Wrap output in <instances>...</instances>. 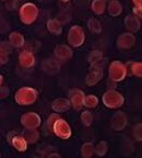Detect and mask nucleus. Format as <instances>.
Masks as SVG:
<instances>
[{"label":"nucleus","mask_w":142,"mask_h":158,"mask_svg":"<svg viewBox=\"0 0 142 158\" xmlns=\"http://www.w3.org/2000/svg\"><path fill=\"white\" fill-rule=\"evenodd\" d=\"M103 58V53L101 51H92L91 53H89L88 55V62L91 65H95L96 63H98L101 59Z\"/></svg>","instance_id":"obj_27"},{"label":"nucleus","mask_w":142,"mask_h":158,"mask_svg":"<svg viewBox=\"0 0 142 158\" xmlns=\"http://www.w3.org/2000/svg\"><path fill=\"white\" fill-rule=\"evenodd\" d=\"M107 151H108V144L104 141L100 142L97 145L94 146V154H96L97 156H105Z\"/></svg>","instance_id":"obj_28"},{"label":"nucleus","mask_w":142,"mask_h":158,"mask_svg":"<svg viewBox=\"0 0 142 158\" xmlns=\"http://www.w3.org/2000/svg\"><path fill=\"white\" fill-rule=\"evenodd\" d=\"M46 27L49 33H52L54 35H60L62 33V24L57 19L48 20L46 23Z\"/></svg>","instance_id":"obj_20"},{"label":"nucleus","mask_w":142,"mask_h":158,"mask_svg":"<svg viewBox=\"0 0 142 158\" xmlns=\"http://www.w3.org/2000/svg\"><path fill=\"white\" fill-rule=\"evenodd\" d=\"M41 123H42L41 116L35 112H27L21 118V124L25 128H37L41 126Z\"/></svg>","instance_id":"obj_8"},{"label":"nucleus","mask_w":142,"mask_h":158,"mask_svg":"<svg viewBox=\"0 0 142 158\" xmlns=\"http://www.w3.org/2000/svg\"><path fill=\"white\" fill-rule=\"evenodd\" d=\"M10 53H11V45L9 43L0 42V63L2 65L8 63Z\"/></svg>","instance_id":"obj_22"},{"label":"nucleus","mask_w":142,"mask_h":158,"mask_svg":"<svg viewBox=\"0 0 142 158\" xmlns=\"http://www.w3.org/2000/svg\"><path fill=\"white\" fill-rule=\"evenodd\" d=\"M2 1H6V0H2Z\"/></svg>","instance_id":"obj_41"},{"label":"nucleus","mask_w":142,"mask_h":158,"mask_svg":"<svg viewBox=\"0 0 142 158\" xmlns=\"http://www.w3.org/2000/svg\"><path fill=\"white\" fill-rule=\"evenodd\" d=\"M88 27L92 33L100 34L102 32V24L95 18H91V19L88 20Z\"/></svg>","instance_id":"obj_24"},{"label":"nucleus","mask_w":142,"mask_h":158,"mask_svg":"<svg viewBox=\"0 0 142 158\" xmlns=\"http://www.w3.org/2000/svg\"><path fill=\"white\" fill-rule=\"evenodd\" d=\"M19 62L20 65L24 68H31L35 65V57L32 52L24 51V52L20 53L19 55Z\"/></svg>","instance_id":"obj_17"},{"label":"nucleus","mask_w":142,"mask_h":158,"mask_svg":"<svg viewBox=\"0 0 142 158\" xmlns=\"http://www.w3.org/2000/svg\"><path fill=\"white\" fill-rule=\"evenodd\" d=\"M2 82H3V77H2V75H0V86L2 85Z\"/></svg>","instance_id":"obj_36"},{"label":"nucleus","mask_w":142,"mask_h":158,"mask_svg":"<svg viewBox=\"0 0 142 158\" xmlns=\"http://www.w3.org/2000/svg\"><path fill=\"white\" fill-rule=\"evenodd\" d=\"M103 1H105V2H107V1H109V0H103Z\"/></svg>","instance_id":"obj_38"},{"label":"nucleus","mask_w":142,"mask_h":158,"mask_svg":"<svg viewBox=\"0 0 142 158\" xmlns=\"http://www.w3.org/2000/svg\"><path fill=\"white\" fill-rule=\"evenodd\" d=\"M132 2L135 5V7L142 8V0H132Z\"/></svg>","instance_id":"obj_34"},{"label":"nucleus","mask_w":142,"mask_h":158,"mask_svg":"<svg viewBox=\"0 0 142 158\" xmlns=\"http://www.w3.org/2000/svg\"><path fill=\"white\" fill-rule=\"evenodd\" d=\"M48 157L49 158H52V157H60V155H59V154L58 153H53V154H49V155H48Z\"/></svg>","instance_id":"obj_35"},{"label":"nucleus","mask_w":142,"mask_h":158,"mask_svg":"<svg viewBox=\"0 0 142 158\" xmlns=\"http://www.w3.org/2000/svg\"><path fill=\"white\" fill-rule=\"evenodd\" d=\"M71 108V103L69 99L67 98H58L54 100L52 103V109L57 113H61V112L68 111Z\"/></svg>","instance_id":"obj_16"},{"label":"nucleus","mask_w":142,"mask_h":158,"mask_svg":"<svg viewBox=\"0 0 142 158\" xmlns=\"http://www.w3.org/2000/svg\"><path fill=\"white\" fill-rule=\"evenodd\" d=\"M98 104V98L94 94H89V96H84L83 99V106L89 109L95 108Z\"/></svg>","instance_id":"obj_26"},{"label":"nucleus","mask_w":142,"mask_h":158,"mask_svg":"<svg viewBox=\"0 0 142 158\" xmlns=\"http://www.w3.org/2000/svg\"><path fill=\"white\" fill-rule=\"evenodd\" d=\"M62 1H64V2H68L69 0H62Z\"/></svg>","instance_id":"obj_37"},{"label":"nucleus","mask_w":142,"mask_h":158,"mask_svg":"<svg viewBox=\"0 0 142 158\" xmlns=\"http://www.w3.org/2000/svg\"><path fill=\"white\" fill-rule=\"evenodd\" d=\"M85 41V33L79 25L71 27L68 32V44L72 47H80Z\"/></svg>","instance_id":"obj_5"},{"label":"nucleus","mask_w":142,"mask_h":158,"mask_svg":"<svg viewBox=\"0 0 142 158\" xmlns=\"http://www.w3.org/2000/svg\"><path fill=\"white\" fill-rule=\"evenodd\" d=\"M102 78H103V68L92 66L90 73H89L85 78V84L88 85V86H94V85L97 84Z\"/></svg>","instance_id":"obj_13"},{"label":"nucleus","mask_w":142,"mask_h":158,"mask_svg":"<svg viewBox=\"0 0 142 158\" xmlns=\"http://www.w3.org/2000/svg\"><path fill=\"white\" fill-rule=\"evenodd\" d=\"M54 55L58 60H68V59H70L72 57L73 52H72V49H71V47L69 45L61 44L55 47Z\"/></svg>","instance_id":"obj_12"},{"label":"nucleus","mask_w":142,"mask_h":158,"mask_svg":"<svg viewBox=\"0 0 142 158\" xmlns=\"http://www.w3.org/2000/svg\"><path fill=\"white\" fill-rule=\"evenodd\" d=\"M128 74V69L124 63L119 62V60H114L112 62V64L109 65L108 68V77L109 79L114 80L116 82L123 81L126 78Z\"/></svg>","instance_id":"obj_2"},{"label":"nucleus","mask_w":142,"mask_h":158,"mask_svg":"<svg viewBox=\"0 0 142 158\" xmlns=\"http://www.w3.org/2000/svg\"><path fill=\"white\" fill-rule=\"evenodd\" d=\"M141 22L140 19L136 15H128L125 18V27L130 33H137L140 30Z\"/></svg>","instance_id":"obj_15"},{"label":"nucleus","mask_w":142,"mask_h":158,"mask_svg":"<svg viewBox=\"0 0 142 158\" xmlns=\"http://www.w3.org/2000/svg\"><path fill=\"white\" fill-rule=\"evenodd\" d=\"M94 155V145L92 143H84L81 147V156L83 158H91Z\"/></svg>","instance_id":"obj_25"},{"label":"nucleus","mask_w":142,"mask_h":158,"mask_svg":"<svg viewBox=\"0 0 142 158\" xmlns=\"http://www.w3.org/2000/svg\"><path fill=\"white\" fill-rule=\"evenodd\" d=\"M0 157H1V153H0Z\"/></svg>","instance_id":"obj_40"},{"label":"nucleus","mask_w":142,"mask_h":158,"mask_svg":"<svg viewBox=\"0 0 142 158\" xmlns=\"http://www.w3.org/2000/svg\"><path fill=\"white\" fill-rule=\"evenodd\" d=\"M42 68L47 75H55L60 70V64L58 59L47 58L42 63Z\"/></svg>","instance_id":"obj_14"},{"label":"nucleus","mask_w":142,"mask_h":158,"mask_svg":"<svg viewBox=\"0 0 142 158\" xmlns=\"http://www.w3.org/2000/svg\"><path fill=\"white\" fill-rule=\"evenodd\" d=\"M128 123V118L126 115L125 112L118 111L112 116L110 118V126L115 131H123L124 128L127 126Z\"/></svg>","instance_id":"obj_9"},{"label":"nucleus","mask_w":142,"mask_h":158,"mask_svg":"<svg viewBox=\"0 0 142 158\" xmlns=\"http://www.w3.org/2000/svg\"><path fill=\"white\" fill-rule=\"evenodd\" d=\"M38 17V9L34 3L27 2L20 9V19L24 24H32Z\"/></svg>","instance_id":"obj_4"},{"label":"nucleus","mask_w":142,"mask_h":158,"mask_svg":"<svg viewBox=\"0 0 142 158\" xmlns=\"http://www.w3.org/2000/svg\"><path fill=\"white\" fill-rule=\"evenodd\" d=\"M125 102L123 94L116 91L115 89H109L103 94V103L109 109L120 108Z\"/></svg>","instance_id":"obj_3"},{"label":"nucleus","mask_w":142,"mask_h":158,"mask_svg":"<svg viewBox=\"0 0 142 158\" xmlns=\"http://www.w3.org/2000/svg\"><path fill=\"white\" fill-rule=\"evenodd\" d=\"M131 74L133 76L138 77V78H141L142 77V63L138 62V63H132L131 64Z\"/></svg>","instance_id":"obj_30"},{"label":"nucleus","mask_w":142,"mask_h":158,"mask_svg":"<svg viewBox=\"0 0 142 158\" xmlns=\"http://www.w3.org/2000/svg\"><path fill=\"white\" fill-rule=\"evenodd\" d=\"M91 7H92V10L95 15H103L106 10V2L103 0H93Z\"/></svg>","instance_id":"obj_23"},{"label":"nucleus","mask_w":142,"mask_h":158,"mask_svg":"<svg viewBox=\"0 0 142 158\" xmlns=\"http://www.w3.org/2000/svg\"><path fill=\"white\" fill-rule=\"evenodd\" d=\"M136 44V36L133 33L126 32L120 34L117 39V46L120 49H129Z\"/></svg>","instance_id":"obj_10"},{"label":"nucleus","mask_w":142,"mask_h":158,"mask_svg":"<svg viewBox=\"0 0 142 158\" xmlns=\"http://www.w3.org/2000/svg\"><path fill=\"white\" fill-rule=\"evenodd\" d=\"M1 66H2V64H1V63H0V67H1Z\"/></svg>","instance_id":"obj_39"},{"label":"nucleus","mask_w":142,"mask_h":158,"mask_svg":"<svg viewBox=\"0 0 142 158\" xmlns=\"http://www.w3.org/2000/svg\"><path fill=\"white\" fill-rule=\"evenodd\" d=\"M106 9L112 17H118L123 13V6L118 0H109V3L106 7Z\"/></svg>","instance_id":"obj_18"},{"label":"nucleus","mask_w":142,"mask_h":158,"mask_svg":"<svg viewBox=\"0 0 142 158\" xmlns=\"http://www.w3.org/2000/svg\"><path fill=\"white\" fill-rule=\"evenodd\" d=\"M22 136L25 138L27 144H34L39 139V133L36 131V128H25Z\"/></svg>","instance_id":"obj_21"},{"label":"nucleus","mask_w":142,"mask_h":158,"mask_svg":"<svg viewBox=\"0 0 142 158\" xmlns=\"http://www.w3.org/2000/svg\"><path fill=\"white\" fill-rule=\"evenodd\" d=\"M60 118V115L57 113H54V114H50L48 118V120H47V123H46V127L48 128L49 131H52V127H53V124L55 123V121L56 120H58V118Z\"/></svg>","instance_id":"obj_32"},{"label":"nucleus","mask_w":142,"mask_h":158,"mask_svg":"<svg viewBox=\"0 0 142 158\" xmlns=\"http://www.w3.org/2000/svg\"><path fill=\"white\" fill-rule=\"evenodd\" d=\"M93 114L91 113L90 111H84L81 113V121L85 126H90L91 124L93 123Z\"/></svg>","instance_id":"obj_29"},{"label":"nucleus","mask_w":142,"mask_h":158,"mask_svg":"<svg viewBox=\"0 0 142 158\" xmlns=\"http://www.w3.org/2000/svg\"><path fill=\"white\" fill-rule=\"evenodd\" d=\"M52 131L55 133V135L58 136L61 139H68L71 136L70 126L67 123V121H65L64 118H59L58 120L55 121V123L53 124Z\"/></svg>","instance_id":"obj_6"},{"label":"nucleus","mask_w":142,"mask_h":158,"mask_svg":"<svg viewBox=\"0 0 142 158\" xmlns=\"http://www.w3.org/2000/svg\"><path fill=\"white\" fill-rule=\"evenodd\" d=\"M84 92L81 90V89H71L68 94L69 97V101L71 103V106L77 110V111H80L81 109L83 108V99H84Z\"/></svg>","instance_id":"obj_7"},{"label":"nucleus","mask_w":142,"mask_h":158,"mask_svg":"<svg viewBox=\"0 0 142 158\" xmlns=\"http://www.w3.org/2000/svg\"><path fill=\"white\" fill-rule=\"evenodd\" d=\"M132 12H133V15H136V17H138L140 19V18L142 17V8L135 7L132 9Z\"/></svg>","instance_id":"obj_33"},{"label":"nucleus","mask_w":142,"mask_h":158,"mask_svg":"<svg viewBox=\"0 0 142 158\" xmlns=\"http://www.w3.org/2000/svg\"><path fill=\"white\" fill-rule=\"evenodd\" d=\"M37 97H38V94L34 88L23 87L15 92L14 100L20 106H31L36 101Z\"/></svg>","instance_id":"obj_1"},{"label":"nucleus","mask_w":142,"mask_h":158,"mask_svg":"<svg viewBox=\"0 0 142 158\" xmlns=\"http://www.w3.org/2000/svg\"><path fill=\"white\" fill-rule=\"evenodd\" d=\"M25 43L24 36H23L21 33L19 32H12L9 35V44L12 47H15V48H20L22 47Z\"/></svg>","instance_id":"obj_19"},{"label":"nucleus","mask_w":142,"mask_h":158,"mask_svg":"<svg viewBox=\"0 0 142 158\" xmlns=\"http://www.w3.org/2000/svg\"><path fill=\"white\" fill-rule=\"evenodd\" d=\"M9 142L18 152H25L27 149V142L22 135L11 132L9 134Z\"/></svg>","instance_id":"obj_11"},{"label":"nucleus","mask_w":142,"mask_h":158,"mask_svg":"<svg viewBox=\"0 0 142 158\" xmlns=\"http://www.w3.org/2000/svg\"><path fill=\"white\" fill-rule=\"evenodd\" d=\"M133 136L138 142L142 141V124L139 123L133 127Z\"/></svg>","instance_id":"obj_31"}]
</instances>
